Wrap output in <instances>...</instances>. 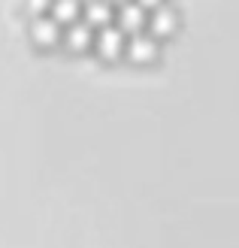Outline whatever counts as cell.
<instances>
[{"label": "cell", "mask_w": 239, "mask_h": 248, "mask_svg": "<svg viewBox=\"0 0 239 248\" xmlns=\"http://www.w3.org/2000/svg\"><path fill=\"white\" fill-rule=\"evenodd\" d=\"M175 24H179V16H175V9L160 3L152 9V16H148V28H152V36H167L175 31Z\"/></svg>", "instance_id": "5b68a950"}, {"label": "cell", "mask_w": 239, "mask_h": 248, "mask_svg": "<svg viewBox=\"0 0 239 248\" xmlns=\"http://www.w3.org/2000/svg\"><path fill=\"white\" fill-rule=\"evenodd\" d=\"M115 18H118V28L124 33H140L145 28V21H148L145 6H140L136 0H121L118 9H115Z\"/></svg>", "instance_id": "3957f363"}, {"label": "cell", "mask_w": 239, "mask_h": 248, "mask_svg": "<svg viewBox=\"0 0 239 248\" xmlns=\"http://www.w3.org/2000/svg\"><path fill=\"white\" fill-rule=\"evenodd\" d=\"M79 12H82V0H52V6H48V16L58 18L61 24L79 21Z\"/></svg>", "instance_id": "ba28073f"}, {"label": "cell", "mask_w": 239, "mask_h": 248, "mask_svg": "<svg viewBox=\"0 0 239 248\" xmlns=\"http://www.w3.org/2000/svg\"><path fill=\"white\" fill-rule=\"evenodd\" d=\"M136 3L145 6V9H155V6H160V3H163V0H136Z\"/></svg>", "instance_id": "30bf717a"}, {"label": "cell", "mask_w": 239, "mask_h": 248, "mask_svg": "<svg viewBox=\"0 0 239 248\" xmlns=\"http://www.w3.org/2000/svg\"><path fill=\"white\" fill-rule=\"evenodd\" d=\"M28 3V9L33 12V16H46L48 6H52V0H24Z\"/></svg>", "instance_id": "9c48e42d"}, {"label": "cell", "mask_w": 239, "mask_h": 248, "mask_svg": "<svg viewBox=\"0 0 239 248\" xmlns=\"http://www.w3.org/2000/svg\"><path fill=\"white\" fill-rule=\"evenodd\" d=\"M124 48H127V58L133 61V64H152V61L158 58V36L152 33H130V40L124 43Z\"/></svg>", "instance_id": "7a4b0ae2"}, {"label": "cell", "mask_w": 239, "mask_h": 248, "mask_svg": "<svg viewBox=\"0 0 239 248\" xmlns=\"http://www.w3.org/2000/svg\"><path fill=\"white\" fill-rule=\"evenodd\" d=\"M61 40H64L70 48H85V46L94 43V31H91L88 21H70L64 28V36H61Z\"/></svg>", "instance_id": "52a82bcc"}, {"label": "cell", "mask_w": 239, "mask_h": 248, "mask_svg": "<svg viewBox=\"0 0 239 248\" xmlns=\"http://www.w3.org/2000/svg\"><path fill=\"white\" fill-rule=\"evenodd\" d=\"M82 12H85V21L91 24V28L112 24V16H115L112 0H85V3H82Z\"/></svg>", "instance_id": "8992f818"}, {"label": "cell", "mask_w": 239, "mask_h": 248, "mask_svg": "<svg viewBox=\"0 0 239 248\" xmlns=\"http://www.w3.org/2000/svg\"><path fill=\"white\" fill-rule=\"evenodd\" d=\"M94 46H97L100 58L115 61L124 52V31L118 28V24H103V28L94 33Z\"/></svg>", "instance_id": "6da1fadb"}, {"label": "cell", "mask_w": 239, "mask_h": 248, "mask_svg": "<svg viewBox=\"0 0 239 248\" xmlns=\"http://www.w3.org/2000/svg\"><path fill=\"white\" fill-rule=\"evenodd\" d=\"M31 36H33L36 46H55L61 36H64V31H61V21L52 18L46 12V16H33V21H31Z\"/></svg>", "instance_id": "277c9868"}, {"label": "cell", "mask_w": 239, "mask_h": 248, "mask_svg": "<svg viewBox=\"0 0 239 248\" xmlns=\"http://www.w3.org/2000/svg\"><path fill=\"white\" fill-rule=\"evenodd\" d=\"M118 3H121V0H118Z\"/></svg>", "instance_id": "8fae6325"}]
</instances>
